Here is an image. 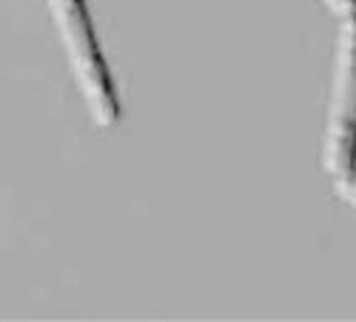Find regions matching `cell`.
Returning <instances> with one entry per match:
<instances>
[{
  "label": "cell",
  "mask_w": 356,
  "mask_h": 322,
  "mask_svg": "<svg viewBox=\"0 0 356 322\" xmlns=\"http://www.w3.org/2000/svg\"><path fill=\"white\" fill-rule=\"evenodd\" d=\"M325 6H328L337 17H350V15H356V0H322Z\"/></svg>",
  "instance_id": "cell-4"
},
{
  "label": "cell",
  "mask_w": 356,
  "mask_h": 322,
  "mask_svg": "<svg viewBox=\"0 0 356 322\" xmlns=\"http://www.w3.org/2000/svg\"><path fill=\"white\" fill-rule=\"evenodd\" d=\"M337 191H339L342 200H348L350 206H356V166L337 177Z\"/></svg>",
  "instance_id": "cell-3"
},
{
  "label": "cell",
  "mask_w": 356,
  "mask_h": 322,
  "mask_svg": "<svg viewBox=\"0 0 356 322\" xmlns=\"http://www.w3.org/2000/svg\"><path fill=\"white\" fill-rule=\"evenodd\" d=\"M356 166V15L342 20L325 129V168L334 177Z\"/></svg>",
  "instance_id": "cell-2"
},
{
  "label": "cell",
  "mask_w": 356,
  "mask_h": 322,
  "mask_svg": "<svg viewBox=\"0 0 356 322\" xmlns=\"http://www.w3.org/2000/svg\"><path fill=\"white\" fill-rule=\"evenodd\" d=\"M46 6L54 20L57 35L63 40L69 69L74 74V83L88 114H92V120L97 126L111 129L120 120V103H117L106 57L95 38L86 0H46Z\"/></svg>",
  "instance_id": "cell-1"
}]
</instances>
